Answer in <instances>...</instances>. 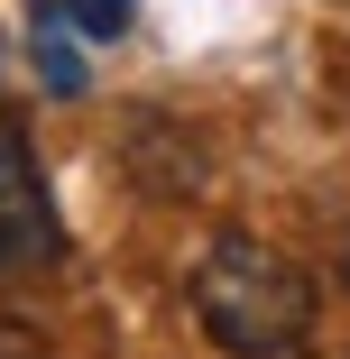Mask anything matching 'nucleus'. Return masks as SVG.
Returning a JSON list of instances; mask_svg holds the SVG:
<instances>
[{"instance_id": "5", "label": "nucleus", "mask_w": 350, "mask_h": 359, "mask_svg": "<svg viewBox=\"0 0 350 359\" xmlns=\"http://www.w3.org/2000/svg\"><path fill=\"white\" fill-rule=\"evenodd\" d=\"M37 10H55L74 37H129V19H138V0H37Z\"/></svg>"}, {"instance_id": "3", "label": "nucleus", "mask_w": 350, "mask_h": 359, "mask_svg": "<svg viewBox=\"0 0 350 359\" xmlns=\"http://www.w3.org/2000/svg\"><path fill=\"white\" fill-rule=\"evenodd\" d=\"M129 175L148 184L157 203H184V194H203L213 157H203L194 129H175V120H138V129H129Z\"/></svg>"}, {"instance_id": "2", "label": "nucleus", "mask_w": 350, "mask_h": 359, "mask_svg": "<svg viewBox=\"0 0 350 359\" xmlns=\"http://www.w3.org/2000/svg\"><path fill=\"white\" fill-rule=\"evenodd\" d=\"M55 258H65V222H55V194L37 175V148L19 120H0V285H19Z\"/></svg>"}, {"instance_id": "6", "label": "nucleus", "mask_w": 350, "mask_h": 359, "mask_svg": "<svg viewBox=\"0 0 350 359\" xmlns=\"http://www.w3.org/2000/svg\"><path fill=\"white\" fill-rule=\"evenodd\" d=\"M332 267H341V285H350V231H341V258H332Z\"/></svg>"}, {"instance_id": "1", "label": "nucleus", "mask_w": 350, "mask_h": 359, "mask_svg": "<svg viewBox=\"0 0 350 359\" xmlns=\"http://www.w3.org/2000/svg\"><path fill=\"white\" fill-rule=\"evenodd\" d=\"M184 295H194V323L222 359H304V341L323 323V285L258 231H213Z\"/></svg>"}, {"instance_id": "4", "label": "nucleus", "mask_w": 350, "mask_h": 359, "mask_svg": "<svg viewBox=\"0 0 350 359\" xmlns=\"http://www.w3.org/2000/svg\"><path fill=\"white\" fill-rule=\"evenodd\" d=\"M37 83L55 102H83V55H74V28H65L55 10H37Z\"/></svg>"}]
</instances>
